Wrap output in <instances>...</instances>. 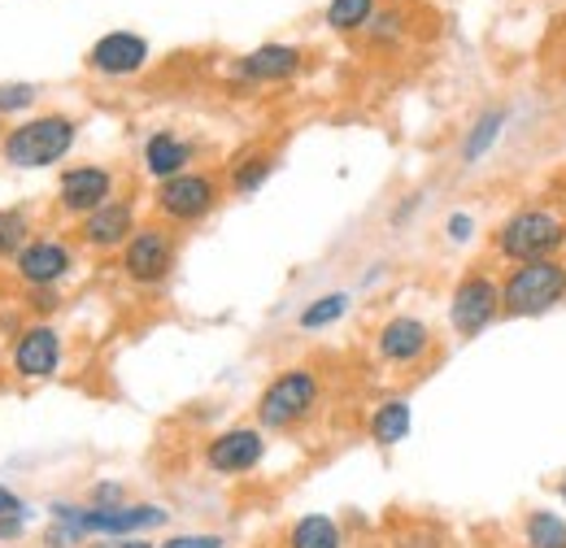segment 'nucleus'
<instances>
[{
  "label": "nucleus",
  "instance_id": "a211bd4d",
  "mask_svg": "<svg viewBox=\"0 0 566 548\" xmlns=\"http://www.w3.org/2000/svg\"><path fill=\"white\" fill-rule=\"evenodd\" d=\"M275 170H280V152L266 148V144H249V148L231 152L227 166H222L227 197H258V192L271 183Z\"/></svg>",
  "mask_w": 566,
  "mask_h": 548
},
{
  "label": "nucleus",
  "instance_id": "ddd939ff",
  "mask_svg": "<svg viewBox=\"0 0 566 548\" xmlns=\"http://www.w3.org/2000/svg\"><path fill=\"white\" fill-rule=\"evenodd\" d=\"M83 66L101 83H127V78H140L144 70L153 66V44H148V35L132 31V27H114V31L96 35L87 44Z\"/></svg>",
  "mask_w": 566,
  "mask_h": 548
},
{
  "label": "nucleus",
  "instance_id": "a878e982",
  "mask_svg": "<svg viewBox=\"0 0 566 548\" xmlns=\"http://www.w3.org/2000/svg\"><path fill=\"white\" fill-rule=\"evenodd\" d=\"M361 35H366L370 49H397V44H406V35H410V9L406 4H379V13L370 18V27Z\"/></svg>",
  "mask_w": 566,
  "mask_h": 548
},
{
  "label": "nucleus",
  "instance_id": "dca6fc26",
  "mask_svg": "<svg viewBox=\"0 0 566 548\" xmlns=\"http://www.w3.org/2000/svg\"><path fill=\"white\" fill-rule=\"evenodd\" d=\"M370 348L392 370H419V366H427V357L436 352V331H431V323L419 318V314H388L375 327Z\"/></svg>",
  "mask_w": 566,
  "mask_h": 548
},
{
  "label": "nucleus",
  "instance_id": "7ed1b4c3",
  "mask_svg": "<svg viewBox=\"0 0 566 548\" xmlns=\"http://www.w3.org/2000/svg\"><path fill=\"white\" fill-rule=\"evenodd\" d=\"M496 262L518 266V262H541V257H563L566 253V213L554 205H518L510 209L489 235Z\"/></svg>",
  "mask_w": 566,
  "mask_h": 548
},
{
  "label": "nucleus",
  "instance_id": "412c9836",
  "mask_svg": "<svg viewBox=\"0 0 566 548\" xmlns=\"http://www.w3.org/2000/svg\"><path fill=\"white\" fill-rule=\"evenodd\" d=\"M283 548H349V536L336 514H301L287 523Z\"/></svg>",
  "mask_w": 566,
  "mask_h": 548
},
{
  "label": "nucleus",
  "instance_id": "2eb2a0df",
  "mask_svg": "<svg viewBox=\"0 0 566 548\" xmlns=\"http://www.w3.org/2000/svg\"><path fill=\"white\" fill-rule=\"evenodd\" d=\"M305 70H310V49L305 44L266 40V44L231 57L227 62V78L240 83V87H275V83H292Z\"/></svg>",
  "mask_w": 566,
  "mask_h": 548
},
{
  "label": "nucleus",
  "instance_id": "5701e85b",
  "mask_svg": "<svg viewBox=\"0 0 566 548\" xmlns=\"http://www.w3.org/2000/svg\"><path fill=\"white\" fill-rule=\"evenodd\" d=\"M518 545L523 548H566V514L549 505H532L518 518Z\"/></svg>",
  "mask_w": 566,
  "mask_h": 548
},
{
  "label": "nucleus",
  "instance_id": "58836bf2",
  "mask_svg": "<svg viewBox=\"0 0 566 548\" xmlns=\"http://www.w3.org/2000/svg\"><path fill=\"white\" fill-rule=\"evenodd\" d=\"M4 131H9V123H4V118H0V136H4Z\"/></svg>",
  "mask_w": 566,
  "mask_h": 548
},
{
  "label": "nucleus",
  "instance_id": "1a4fd4ad",
  "mask_svg": "<svg viewBox=\"0 0 566 548\" xmlns=\"http://www.w3.org/2000/svg\"><path fill=\"white\" fill-rule=\"evenodd\" d=\"M78 244H74L71 231H57V226H40L27 249L13 257V278L22 292L31 287H62L74 271H78Z\"/></svg>",
  "mask_w": 566,
  "mask_h": 548
},
{
  "label": "nucleus",
  "instance_id": "0eeeda50",
  "mask_svg": "<svg viewBox=\"0 0 566 548\" xmlns=\"http://www.w3.org/2000/svg\"><path fill=\"white\" fill-rule=\"evenodd\" d=\"M175 271H179V231L157 218H144L118 253L123 283H132L136 292H161Z\"/></svg>",
  "mask_w": 566,
  "mask_h": 548
},
{
  "label": "nucleus",
  "instance_id": "39448f33",
  "mask_svg": "<svg viewBox=\"0 0 566 548\" xmlns=\"http://www.w3.org/2000/svg\"><path fill=\"white\" fill-rule=\"evenodd\" d=\"M501 278V318H545L566 305V257L518 262L496 274Z\"/></svg>",
  "mask_w": 566,
  "mask_h": 548
},
{
  "label": "nucleus",
  "instance_id": "aec40b11",
  "mask_svg": "<svg viewBox=\"0 0 566 548\" xmlns=\"http://www.w3.org/2000/svg\"><path fill=\"white\" fill-rule=\"evenodd\" d=\"M505 127H510V105H484V109L471 118V127L462 131L458 161H462V166H480V161L493 152L496 144H501Z\"/></svg>",
  "mask_w": 566,
  "mask_h": 548
},
{
  "label": "nucleus",
  "instance_id": "f03ea898",
  "mask_svg": "<svg viewBox=\"0 0 566 548\" xmlns=\"http://www.w3.org/2000/svg\"><path fill=\"white\" fill-rule=\"evenodd\" d=\"M78 118L66 109H35L0 136V161L9 170H53L62 166L78 144Z\"/></svg>",
  "mask_w": 566,
  "mask_h": 548
},
{
  "label": "nucleus",
  "instance_id": "f704fd0d",
  "mask_svg": "<svg viewBox=\"0 0 566 548\" xmlns=\"http://www.w3.org/2000/svg\"><path fill=\"white\" fill-rule=\"evenodd\" d=\"M83 548H157L153 536H109V540H87Z\"/></svg>",
  "mask_w": 566,
  "mask_h": 548
},
{
  "label": "nucleus",
  "instance_id": "473e14b6",
  "mask_svg": "<svg viewBox=\"0 0 566 548\" xmlns=\"http://www.w3.org/2000/svg\"><path fill=\"white\" fill-rule=\"evenodd\" d=\"M27 523H31V514H9V518H0V545H22Z\"/></svg>",
  "mask_w": 566,
  "mask_h": 548
},
{
  "label": "nucleus",
  "instance_id": "6e6552de",
  "mask_svg": "<svg viewBox=\"0 0 566 548\" xmlns=\"http://www.w3.org/2000/svg\"><path fill=\"white\" fill-rule=\"evenodd\" d=\"M449 331L458 340H480L501 318V278L489 266H467L449 292Z\"/></svg>",
  "mask_w": 566,
  "mask_h": 548
},
{
  "label": "nucleus",
  "instance_id": "c9c22d12",
  "mask_svg": "<svg viewBox=\"0 0 566 548\" xmlns=\"http://www.w3.org/2000/svg\"><path fill=\"white\" fill-rule=\"evenodd\" d=\"M9 514H31V505L9 483H0V518H9Z\"/></svg>",
  "mask_w": 566,
  "mask_h": 548
},
{
  "label": "nucleus",
  "instance_id": "ea45409f",
  "mask_svg": "<svg viewBox=\"0 0 566 548\" xmlns=\"http://www.w3.org/2000/svg\"><path fill=\"white\" fill-rule=\"evenodd\" d=\"M0 548H22V545H0Z\"/></svg>",
  "mask_w": 566,
  "mask_h": 548
},
{
  "label": "nucleus",
  "instance_id": "b1692460",
  "mask_svg": "<svg viewBox=\"0 0 566 548\" xmlns=\"http://www.w3.org/2000/svg\"><path fill=\"white\" fill-rule=\"evenodd\" d=\"M35 209L27 201H13V205H0V262L13 266V257L27 249V240L35 235Z\"/></svg>",
  "mask_w": 566,
  "mask_h": 548
},
{
  "label": "nucleus",
  "instance_id": "c85d7f7f",
  "mask_svg": "<svg viewBox=\"0 0 566 548\" xmlns=\"http://www.w3.org/2000/svg\"><path fill=\"white\" fill-rule=\"evenodd\" d=\"M157 548H231V540L222 531H170Z\"/></svg>",
  "mask_w": 566,
  "mask_h": 548
},
{
  "label": "nucleus",
  "instance_id": "9b49d317",
  "mask_svg": "<svg viewBox=\"0 0 566 548\" xmlns=\"http://www.w3.org/2000/svg\"><path fill=\"white\" fill-rule=\"evenodd\" d=\"M123 192V175L105 161H78V166H62L57 170V188H53V209L78 222L87 218L92 209H101L105 201H114Z\"/></svg>",
  "mask_w": 566,
  "mask_h": 548
},
{
  "label": "nucleus",
  "instance_id": "f257e3e1",
  "mask_svg": "<svg viewBox=\"0 0 566 548\" xmlns=\"http://www.w3.org/2000/svg\"><path fill=\"white\" fill-rule=\"evenodd\" d=\"M323 410V375L310 361H292L266 379V388L253 401V422L266 435H292L310 426Z\"/></svg>",
  "mask_w": 566,
  "mask_h": 548
},
{
  "label": "nucleus",
  "instance_id": "bb28decb",
  "mask_svg": "<svg viewBox=\"0 0 566 548\" xmlns=\"http://www.w3.org/2000/svg\"><path fill=\"white\" fill-rule=\"evenodd\" d=\"M40 96H44V92H40L35 83L4 78V83H0V118H4V123H9V118L18 123V118L35 114V109H40Z\"/></svg>",
  "mask_w": 566,
  "mask_h": 548
},
{
  "label": "nucleus",
  "instance_id": "f8f14e48",
  "mask_svg": "<svg viewBox=\"0 0 566 548\" xmlns=\"http://www.w3.org/2000/svg\"><path fill=\"white\" fill-rule=\"evenodd\" d=\"M140 201H136V192H118L114 201H105L101 209H92L87 218H78L74 222V244L83 249V253H92V257H118L123 253V244L136 235V226H140Z\"/></svg>",
  "mask_w": 566,
  "mask_h": 548
},
{
  "label": "nucleus",
  "instance_id": "20e7f679",
  "mask_svg": "<svg viewBox=\"0 0 566 548\" xmlns=\"http://www.w3.org/2000/svg\"><path fill=\"white\" fill-rule=\"evenodd\" d=\"M53 523H71L83 540L109 536H153L170 527V505L157 500H127V505H87V500H49Z\"/></svg>",
  "mask_w": 566,
  "mask_h": 548
},
{
  "label": "nucleus",
  "instance_id": "423d86ee",
  "mask_svg": "<svg viewBox=\"0 0 566 548\" xmlns=\"http://www.w3.org/2000/svg\"><path fill=\"white\" fill-rule=\"evenodd\" d=\"M227 201V183L218 170H188V175H175L166 183H153V218L175 226V231H188V226H201L210 222L213 213Z\"/></svg>",
  "mask_w": 566,
  "mask_h": 548
},
{
  "label": "nucleus",
  "instance_id": "6ab92c4d",
  "mask_svg": "<svg viewBox=\"0 0 566 548\" xmlns=\"http://www.w3.org/2000/svg\"><path fill=\"white\" fill-rule=\"evenodd\" d=\"M410 431H415V405H410V397H384V401H375L370 413H366V435H370L375 449H397V444L410 440Z\"/></svg>",
  "mask_w": 566,
  "mask_h": 548
},
{
  "label": "nucleus",
  "instance_id": "c756f323",
  "mask_svg": "<svg viewBox=\"0 0 566 548\" xmlns=\"http://www.w3.org/2000/svg\"><path fill=\"white\" fill-rule=\"evenodd\" d=\"M22 301H27V309H31L40 323H49V318L62 309V287H31V292H22Z\"/></svg>",
  "mask_w": 566,
  "mask_h": 548
},
{
  "label": "nucleus",
  "instance_id": "f3484780",
  "mask_svg": "<svg viewBox=\"0 0 566 548\" xmlns=\"http://www.w3.org/2000/svg\"><path fill=\"white\" fill-rule=\"evenodd\" d=\"M197 157H201V144L192 136H184V131H175V127H157L140 144V170L144 179H153V183H166L175 175L197 170Z\"/></svg>",
  "mask_w": 566,
  "mask_h": 548
},
{
  "label": "nucleus",
  "instance_id": "e433bc0d",
  "mask_svg": "<svg viewBox=\"0 0 566 548\" xmlns=\"http://www.w3.org/2000/svg\"><path fill=\"white\" fill-rule=\"evenodd\" d=\"M384 271H388V266H384V262H379V266H370V271H366V278H361V287H375V283H379V278H384Z\"/></svg>",
  "mask_w": 566,
  "mask_h": 548
},
{
  "label": "nucleus",
  "instance_id": "72a5a7b5",
  "mask_svg": "<svg viewBox=\"0 0 566 548\" xmlns=\"http://www.w3.org/2000/svg\"><path fill=\"white\" fill-rule=\"evenodd\" d=\"M419 209H423V192H410V197H401V205H392L388 222H392V226H406V222H410Z\"/></svg>",
  "mask_w": 566,
  "mask_h": 548
},
{
  "label": "nucleus",
  "instance_id": "9d476101",
  "mask_svg": "<svg viewBox=\"0 0 566 548\" xmlns=\"http://www.w3.org/2000/svg\"><path fill=\"white\" fill-rule=\"evenodd\" d=\"M266 453H271V435L258 422H235L213 431L201 444V466L213 479H244L266 466Z\"/></svg>",
  "mask_w": 566,
  "mask_h": 548
},
{
  "label": "nucleus",
  "instance_id": "4c0bfd02",
  "mask_svg": "<svg viewBox=\"0 0 566 548\" xmlns=\"http://www.w3.org/2000/svg\"><path fill=\"white\" fill-rule=\"evenodd\" d=\"M554 492H558V500H563V509H566V475L558 483H554Z\"/></svg>",
  "mask_w": 566,
  "mask_h": 548
},
{
  "label": "nucleus",
  "instance_id": "2f4dec72",
  "mask_svg": "<svg viewBox=\"0 0 566 548\" xmlns=\"http://www.w3.org/2000/svg\"><path fill=\"white\" fill-rule=\"evenodd\" d=\"M40 540H44V548H83V545H87V540L74 531L71 523H53V518L44 523V536H40Z\"/></svg>",
  "mask_w": 566,
  "mask_h": 548
},
{
  "label": "nucleus",
  "instance_id": "4be33fe9",
  "mask_svg": "<svg viewBox=\"0 0 566 548\" xmlns=\"http://www.w3.org/2000/svg\"><path fill=\"white\" fill-rule=\"evenodd\" d=\"M349 309H354V292H345V287H336V292H318L314 301H305V305L296 309V331H305V336L332 331L336 323L349 318Z\"/></svg>",
  "mask_w": 566,
  "mask_h": 548
},
{
  "label": "nucleus",
  "instance_id": "393cba45",
  "mask_svg": "<svg viewBox=\"0 0 566 548\" xmlns=\"http://www.w3.org/2000/svg\"><path fill=\"white\" fill-rule=\"evenodd\" d=\"M375 13H379V0H327L323 4V27L332 35H361Z\"/></svg>",
  "mask_w": 566,
  "mask_h": 548
},
{
  "label": "nucleus",
  "instance_id": "4468645a",
  "mask_svg": "<svg viewBox=\"0 0 566 548\" xmlns=\"http://www.w3.org/2000/svg\"><path fill=\"white\" fill-rule=\"evenodd\" d=\"M66 366V336L53 323H27L9 344V370L18 383H53Z\"/></svg>",
  "mask_w": 566,
  "mask_h": 548
},
{
  "label": "nucleus",
  "instance_id": "7c9ffc66",
  "mask_svg": "<svg viewBox=\"0 0 566 548\" xmlns=\"http://www.w3.org/2000/svg\"><path fill=\"white\" fill-rule=\"evenodd\" d=\"M83 500H87V505H127L132 492H127V483L123 479H96L92 487H87Z\"/></svg>",
  "mask_w": 566,
  "mask_h": 548
},
{
  "label": "nucleus",
  "instance_id": "cd10ccee",
  "mask_svg": "<svg viewBox=\"0 0 566 548\" xmlns=\"http://www.w3.org/2000/svg\"><path fill=\"white\" fill-rule=\"evenodd\" d=\"M475 235H480V218H475L471 209H449V213H444V240H449L453 249L475 244Z\"/></svg>",
  "mask_w": 566,
  "mask_h": 548
}]
</instances>
